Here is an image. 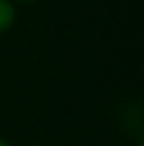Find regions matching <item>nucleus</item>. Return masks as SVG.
Returning a JSON list of instances; mask_svg holds the SVG:
<instances>
[{
	"label": "nucleus",
	"instance_id": "f257e3e1",
	"mask_svg": "<svg viewBox=\"0 0 144 146\" xmlns=\"http://www.w3.org/2000/svg\"><path fill=\"white\" fill-rule=\"evenodd\" d=\"M14 24V8L6 0H0V34Z\"/></svg>",
	"mask_w": 144,
	"mask_h": 146
},
{
	"label": "nucleus",
	"instance_id": "f03ea898",
	"mask_svg": "<svg viewBox=\"0 0 144 146\" xmlns=\"http://www.w3.org/2000/svg\"><path fill=\"white\" fill-rule=\"evenodd\" d=\"M0 146H8V142H6V140H2V138H0Z\"/></svg>",
	"mask_w": 144,
	"mask_h": 146
},
{
	"label": "nucleus",
	"instance_id": "7ed1b4c3",
	"mask_svg": "<svg viewBox=\"0 0 144 146\" xmlns=\"http://www.w3.org/2000/svg\"><path fill=\"white\" fill-rule=\"evenodd\" d=\"M20 2H28V0H20Z\"/></svg>",
	"mask_w": 144,
	"mask_h": 146
}]
</instances>
